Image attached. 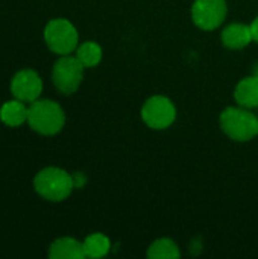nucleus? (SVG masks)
Wrapping results in <instances>:
<instances>
[{
  "instance_id": "1",
  "label": "nucleus",
  "mask_w": 258,
  "mask_h": 259,
  "mask_svg": "<svg viewBox=\"0 0 258 259\" xmlns=\"http://www.w3.org/2000/svg\"><path fill=\"white\" fill-rule=\"evenodd\" d=\"M27 123L41 135H56L65 124V114L53 100H35L27 108Z\"/></svg>"
},
{
  "instance_id": "2",
  "label": "nucleus",
  "mask_w": 258,
  "mask_h": 259,
  "mask_svg": "<svg viewBox=\"0 0 258 259\" xmlns=\"http://www.w3.org/2000/svg\"><path fill=\"white\" fill-rule=\"evenodd\" d=\"M33 187L43 199L50 202H62L71 194L75 188V181L73 176L68 175L65 170L47 167L35 176Z\"/></svg>"
},
{
  "instance_id": "3",
  "label": "nucleus",
  "mask_w": 258,
  "mask_h": 259,
  "mask_svg": "<svg viewBox=\"0 0 258 259\" xmlns=\"http://www.w3.org/2000/svg\"><path fill=\"white\" fill-rule=\"evenodd\" d=\"M222 131L234 141H249L258 135V118L246 108H227L220 114Z\"/></svg>"
},
{
  "instance_id": "4",
  "label": "nucleus",
  "mask_w": 258,
  "mask_h": 259,
  "mask_svg": "<svg viewBox=\"0 0 258 259\" xmlns=\"http://www.w3.org/2000/svg\"><path fill=\"white\" fill-rule=\"evenodd\" d=\"M44 39L47 47L56 55H70L78 49V30L64 18H55L47 23L44 29Z\"/></svg>"
},
{
  "instance_id": "5",
  "label": "nucleus",
  "mask_w": 258,
  "mask_h": 259,
  "mask_svg": "<svg viewBox=\"0 0 258 259\" xmlns=\"http://www.w3.org/2000/svg\"><path fill=\"white\" fill-rule=\"evenodd\" d=\"M84 65L76 56H61L52 70V80L56 90L62 94H73L82 83Z\"/></svg>"
},
{
  "instance_id": "6",
  "label": "nucleus",
  "mask_w": 258,
  "mask_h": 259,
  "mask_svg": "<svg viewBox=\"0 0 258 259\" xmlns=\"http://www.w3.org/2000/svg\"><path fill=\"white\" fill-rule=\"evenodd\" d=\"M141 118L151 127L157 131L167 129L176 118L175 105L164 96H154L146 100L141 108Z\"/></svg>"
},
{
  "instance_id": "7",
  "label": "nucleus",
  "mask_w": 258,
  "mask_h": 259,
  "mask_svg": "<svg viewBox=\"0 0 258 259\" xmlns=\"http://www.w3.org/2000/svg\"><path fill=\"white\" fill-rule=\"evenodd\" d=\"M225 0H195L192 6L193 23L202 30L217 29L227 17Z\"/></svg>"
},
{
  "instance_id": "8",
  "label": "nucleus",
  "mask_w": 258,
  "mask_h": 259,
  "mask_svg": "<svg viewBox=\"0 0 258 259\" xmlns=\"http://www.w3.org/2000/svg\"><path fill=\"white\" fill-rule=\"evenodd\" d=\"M43 91V80L33 70H21L15 73L11 82V93L21 102L32 103L38 100Z\"/></svg>"
},
{
  "instance_id": "9",
  "label": "nucleus",
  "mask_w": 258,
  "mask_h": 259,
  "mask_svg": "<svg viewBox=\"0 0 258 259\" xmlns=\"http://www.w3.org/2000/svg\"><path fill=\"white\" fill-rule=\"evenodd\" d=\"M251 41H254L251 26L242 23H233L222 30V42L231 50L245 49Z\"/></svg>"
},
{
  "instance_id": "10",
  "label": "nucleus",
  "mask_w": 258,
  "mask_h": 259,
  "mask_svg": "<svg viewBox=\"0 0 258 259\" xmlns=\"http://www.w3.org/2000/svg\"><path fill=\"white\" fill-rule=\"evenodd\" d=\"M50 259H82L85 258L84 244L75 238L64 237L55 240L49 247Z\"/></svg>"
},
{
  "instance_id": "11",
  "label": "nucleus",
  "mask_w": 258,
  "mask_h": 259,
  "mask_svg": "<svg viewBox=\"0 0 258 259\" xmlns=\"http://www.w3.org/2000/svg\"><path fill=\"white\" fill-rule=\"evenodd\" d=\"M234 99L239 106H243L246 109H252L258 106V76L252 74L249 77L242 79L236 90H234Z\"/></svg>"
},
{
  "instance_id": "12",
  "label": "nucleus",
  "mask_w": 258,
  "mask_h": 259,
  "mask_svg": "<svg viewBox=\"0 0 258 259\" xmlns=\"http://www.w3.org/2000/svg\"><path fill=\"white\" fill-rule=\"evenodd\" d=\"M0 120L11 127H17L27 121V108L24 106V102L15 99L3 103L0 108Z\"/></svg>"
},
{
  "instance_id": "13",
  "label": "nucleus",
  "mask_w": 258,
  "mask_h": 259,
  "mask_svg": "<svg viewBox=\"0 0 258 259\" xmlns=\"http://www.w3.org/2000/svg\"><path fill=\"white\" fill-rule=\"evenodd\" d=\"M84 244V253L87 258H103L108 255L111 249V241L103 234H91L85 238Z\"/></svg>"
},
{
  "instance_id": "14",
  "label": "nucleus",
  "mask_w": 258,
  "mask_h": 259,
  "mask_svg": "<svg viewBox=\"0 0 258 259\" xmlns=\"http://www.w3.org/2000/svg\"><path fill=\"white\" fill-rule=\"evenodd\" d=\"M76 58L85 68H93L102 61V47L94 41H85L76 49Z\"/></svg>"
},
{
  "instance_id": "15",
  "label": "nucleus",
  "mask_w": 258,
  "mask_h": 259,
  "mask_svg": "<svg viewBox=\"0 0 258 259\" xmlns=\"http://www.w3.org/2000/svg\"><path fill=\"white\" fill-rule=\"evenodd\" d=\"M179 255L178 246L169 238H160L154 241L148 250V258L151 259H178Z\"/></svg>"
},
{
  "instance_id": "16",
  "label": "nucleus",
  "mask_w": 258,
  "mask_h": 259,
  "mask_svg": "<svg viewBox=\"0 0 258 259\" xmlns=\"http://www.w3.org/2000/svg\"><path fill=\"white\" fill-rule=\"evenodd\" d=\"M251 30H252V36H254V41L258 42V17L251 23Z\"/></svg>"
},
{
  "instance_id": "17",
  "label": "nucleus",
  "mask_w": 258,
  "mask_h": 259,
  "mask_svg": "<svg viewBox=\"0 0 258 259\" xmlns=\"http://www.w3.org/2000/svg\"><path fill=\"white\" fill-rule=\"evenodd\" d=\"M254 74H255V76H258V64L255 65V68H254Z\"/></svg>"
}]
</instances>
